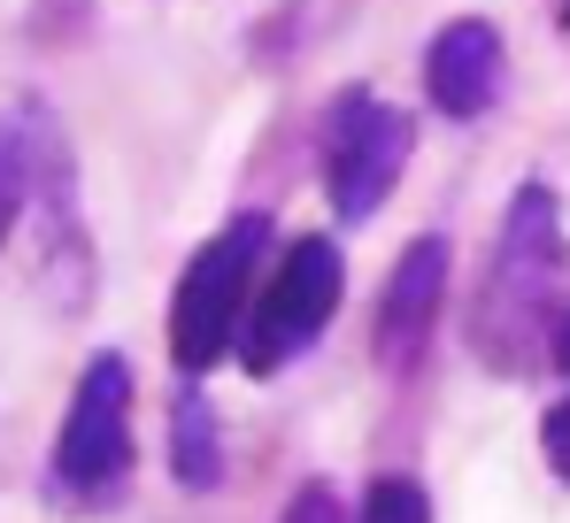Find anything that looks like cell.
Listing matches in <instances>:
<instances>
[{"instance_id": "cell-8", "label": "cell", "mask_w": 570, "mask_h": 523, "mask_svg": "<svg viewBox=\"0 0 570 523\" xmlns=\"http://www.w3.org/2000/svg\"><path fill=\"white\" fill-rule=\"evenodd\" d=\"M501 70H509V47L485 16H455L424 39V100L448 124H478L501 100Z\"/></svg>"}, {"instance_id": "cell-5", "label": "cell", "mask_w": 570, "mask_h": 523, "mask_svg": "<svg viewBox=\"0 0 570 523\" xmlns=\"http://www.w3.org/2000/svg\"><path fill=\"white\" fill-rule=\"evenodd\" d=\"M340 300H347V255H340V239H324V231H308V239H293L271 269V285L247 300V324H239V369L247 377H278L293 354H308L324 332H332V316H340Z\"/></svg>"}, {"instance_id": "cell-1", "label": "cell", "mask_w": 570, "mask_h": 523, "mask_svg": "<svg viewBox=\"0 0 570 523\" xmlns=\"http://www.w3.org/2000/svg\"><path fill=\"white\" fill-rule=\"evenodd\" d=\"M570 262L563 239V200L548 177H524L501 208V231H493V255H485V277H478L471 300V354L501 377H524L532 354L548 347L556 332V277Z\"/></svg>"}, {"instance_id": "cell-2", "label": "cell", "mask_w": 570, "mask_h": 523, "mask_svg": "<svg viewBox=\"0 0 570 523\" xmlns=\"http://www.w3.org/2000/svg\"><path fill=\"white\" fill-rule=\"evenodd\" d=\"M131 354L100 347L78 369V393L62 408V432L47 454V501L70 509V516H108L124 493H131V470H139V446H131Z\"/></svg>"}, {"instance_id": "cell-14", "label": "cell", "mask_w": 570, "mask_h": 523, "mask_svg": "<svg viewBox=\"0 0 570 523\" xmlns=\"http://www.w3.org/2000/svg\"><path fill=\"white\" fill-rule=\"evenodd\" d=\"M548 362H556V369L570 377V308L556 316V332H548Z\"/></svg>"}, {"instance_id": "cell-9", "label": "cell", "mask_w": 570, "mask_h": 523, "mask_svg": "<svg viewBox=\"0 0 570 523\" xmlns=\"http://www.w3.org/2000/svg\"><path fill=\"white\" fill-rule=\"evenodd\" d=\"M170 477L186 493L224 485V424H216V401L200 377H178V393H170Z\"/></svg>"}, {"instance_id": "cell-6", "label": "cell", "mask_w": 570, "mask_h": 523, "mask_svg": "<svg viewBox=\"0 0 570 523\" xmlns=\"http://www.w3.org/2000/svg\"><path fill=\"white\" fill-rule=\"evenodd\" d=\"M23 139H31V208L47 224V262H55V285L70 308H86L94 293V247H86V216H78V162H70V139L55 124L47 100H23L16 108Z\"/></svg>"}, {"instance_id": "cell-7", "label": "cell", "mask_w": 570, "mask_h": 523, "mask_svg": "<svg viewBox=\"0 0 570 523\" xmlns=\"http://www.w3.org/2000/svg\"><path fill=\"white\" fill-rule=\"evenodd\" d=\"M448 239L440 231H416L401 262L385 269V293H379V316H371V354H379V369L393 377H409L424 347H432V332H440V308H448Z\"/></svg>"}, {"instance_id": "cell-15", "label": "cell", "mask_w": 570, "mask_h": 523, "mask_svg": "<svg viewBox=\"0 0 570 523\" xmlns=\"http://www.w3.org/2000/svg\"><path fill=\"white\" fill-rule=\"evenodd\" d=\"M563 31H570V0H563Z\"/></svg>"}, {"instance_id": "cell-3", "label": "cell", "mask_w": 570, "mask_h": 523, "mask_svg": "<svg viewBox=\"0 0 570 523\" xmlns=\"http://www.w3.org/2000/svg\"><path fill=\"white\" fill-rule=\"evenodd\" d=\"M263 255H271V208H239L208 247H193V262L178 269V293H170V362H178V377H208L239 347Z\"/></svg>"}, {"instance_id": "cell-12", "label": "cell", "mask_w": 570, "mask_h": 523, "mask_svg": "<svg viewBox=\"0 0 570 523\" xmlns=\"http://www.w3.org/2000/svg\"><path fill=\"white\" fill-rule=\"evenodd\" d=\"M278 523H355V516H347V501H340L324 477H308V485L278 509Z\"/></svg>"}, {"instance_id": "cell-10", "label": "cell", "mask_w": 570, "mask_h": 523, "mask_svg": "<svg viewBox=\"0 0 570 523\" xmlns=\"http://www.w3.org/2000/svg\"><path fill=\"white\" fill-rule=\"evenodd\" d=\"M355 523H432V493H424V477H409V470L371 477V485H363Z\"/></svg>"}, {"instance_id": "cell-4", "label": "cell", "mask_w": 570, "mask_h": 523, "mask_svg": "<svg viewBox=\"0 0 570 523\" xmlns=\"http://www.w3.org/2000/svg\"><path fill=\"white\" fill-rule=\"evenodd\" d=\"M409 155H416V116L385 108L371 86H340L332 108L316 116V170H324V193H332L340 224H371L393 200Z\"/></svg>"}, {"instance_id": "cell-11", "label": "cell", "mask_w": 570, "mask_h": 523, "mask_svg": "<svg viewBox=\"0 0 570 523\" xmlns=\"http://www.w3.org/2000/svg\"><path fill=\"white\" fill-rule=\"evenodd\" d=\"M23 208H31V139L23 124H0V247L23 224Z\"/></svg>"}, {"instance_id": "cell-13", "label": "cell", "mask_w": 570, "mask_h": 523, "mask_svg": "<svg viewBox=\"0 0 570 523\" xmlns=\"http://www.w3.org/2000/svg\"><path fill=\"white\" fill-rule=\"evenodd\" d=\"M540 462L570 485V401H556V408L540 416Z\"/></svg>"}]
</instances>
